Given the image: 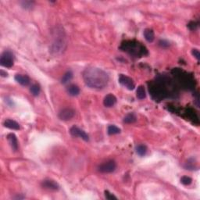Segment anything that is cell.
I'll list each match as a JSON object with an SVG mask.
<instances>
[{
    "label": "cell",
    "mask_w": 200,
    "mask_h": 200,
    "mask_svg": "<svg viewBox=\"0 0 200 200\" xmlns=\"http://www.w3.org/2000/svg\"><path fill=\"white\" fill-rule=\"evenodd\" d=\"M159 44H160V46L163 48H168L170 46V43L166 40H160Z\"/></svg>",
    "instance_id": "cell-24"
},
{
    "label": "cell",
    "mask_w": 200,
    "mask_h": 200,
    "mask_svg": "<svg viewBox=\"0 0 200 200\" xmlns=\"http://www.w3.org/2000/svg\"><path fill=\"white\" fill-rule=\"evenodd\" d=\"M33 4H34V2H31V1H23V2H21L22 7L26 9H31L33 6Z\"/></svg>",
    "instance_id": "cell-22"
},
{
    "label": "cell",
    "mask_w": 200,
    "mask_h": 200,
    "mask_svg": "<svg viewBox=\"0 0 200 200\" xmlns=\"http://www.w3.org/2000/svg\"><path fill=\"white\" fill-rule=\"evenodd\" d=\"M30 91H31L33 95L37 96L40 93V87L36 84H33V85H31V88H30Z\"/></svg>",
    "instance_id": "cell-20"
},
{
    "label": "cell",
    "mask_w": 200,
    "mask_h": 200,
    "mask_svg": "<svg viewBox=\"0 0 200 200\" xmlns=\"http://www.w3.org/2000/svg\"><path fill=\"white\" fill-rule=\"evenodd\" d=\"M144 36H145V38H146V40L149 42H153L154 41L155 38V35L154 32L152 29H149V28H147L144 31Z\"/></svg>",
    "instance_id": "cell-13"
},
{
    "label": "cell",
    "mask_w": 200,
    "mask_h": 200,
    "mask_svg": "<svg viewBox=\"0 0 200 200\" xmlns=\"http://www.w3.org/2000/svg\"><path fill=\"white\" fill-rule=\"evenodd\" d=\"M191 53H192V55L194 56V57H195V58L197 59L198 60H199L200 59V53L199 52H198V49H192V51H191Z\"/></svg>",
    "instance_id": "cell-25"
},
{
    "label": "cell",
    "mask_w": 200,
    "mask_h": 200,
    "mask_svg": "<svg viewBox=\"0 0 200 200\" xmlns=\"http://www.w3.org/2000/svg\"><path fill=\"white\" fill-rule=\"evenodd\" d=\"M0 73H1V75H2V77H7L8 76V74L6 73V72H4L3 71H0Z\"/></svg>",
    "instance_id": "cell-27"
},
{
    "label": "cell",
    "mask_w": 200,
    "mask_h": 200,
    "mask_svg": "<svg viewBox=\"0 0 200 200\" xmlns=\"http://www.w3.org/2000/svg\"><path fill=\"white\" fill-rule=\"evenodd\" d=\"M83 79L86 85L95 89H102L109 81V76L98 67H88L83 72Z\"/></svg>",
    "instance_id": "cell-1"
},
{
    "label": "cell",
    "mask_w": 200,
    "mask_h": 200,
    "mask_svg": "<svg viewBox=\"0 0 200 200\" xmlns=\"http://www.w3.org/2000/svg\"><path fill=\"white\" fill-rule=\"evenodd\" d=\"M136 121V116L134 113H129L126 115L124 118V122L126 124H132Z\"/></svg>",
    "instance_id": "cell-17"
},
{
    "label": "cell",
    "mask_w": 200,
    "mask_h": 200,
    "mask_svg": "<svg viewBox=\"0 0 200 200\" xmlns=\"http://www.w3.org/2000/svg\"><path fill=\"white\" fill-rule=\"evenodd\" d=\"M116 163L113 160H109L106 162L103 163L98 167V170L99 172L103 174H109L112 173L116 170Z\"/></svg>",
    "instance_id": "cell-4"
},
{
    "label": "cell",
    "mask_w": 200,
    "mask_h": 200,
    "mask_svg": "<svg viewBox=\"0 0 200 200\" xmlns=\"http://www.w3.org/2000/svg\"><path fill=\"white\" fill-rule=\"evenodd\" d=\"M75 115V111L71 108H65L59 113V117L62 120H69L72 119Z\"/></svg>",
    "instance_id": "cell-7"
},
{
    "label": "cell",
    "mask_w": 200,
    "mask_h": 200,
    "mask_svg": "<svg viewBox=\"0 0 200 200\" xmlns=\"http://www.w3.org/2000/svg\"><path fill=\"white\" fill-rule=\"evenodd\" d=\"M136 95L138 98H139V99H144V98H146V89H145V87H144L143 85L138 86L136 91Z\"/></svg>",
    "instance_id": "cell-15"
},
{
    "label": "cell",
    "mask_w": 200,
    "mask_h": 200,
    "mask_svg": "<svg viewBox=\"0 0 200 200\" xmlns=\"http://www.w3.org/2000/svg\"><path fill=\"white\" fill-rule=\"evenodd\" d=\"M107 131L109 135H113L119 134V133L120 132V129L115 125H109V127H108Z\"/></svg>",
    "instance_id": "cell-19"
},
{
    "label": "cell",
    "mask_w": 200,
    "mask_h": 200,
    "mask_svg": "<svg viewBox=\"0 0 200 200\" xmlns=\"http://www.w3.org/2000/svg\"><path fill=\"white\" fill-rule=\"evenodd\" d=\"M121 48L124 49V51L127 52L130 54L135 55V56H142V55H145V52L147 53L146 49H145V47H143L138 42H126L125 44H122Z\"/></svg>",
    "instance_id": "cell-2"
},
{
    "label": "cell",
    "mask_w": 200,
    "mask_h": 200,
    "mask_svg": "<svg viewBox=\"0 0 200 200\" xmlns=\"http://www.w3.org/2000/svg\"><path fill=\"white\" fill-rule=\"evenodd\" d=\"M0 64L4 67L10 68L13 65V56L9 51H5L0 58Z\"/></svg>",
    "instance_id": "cell-3"
},
{
    "label": "cell",
    "mask_w": 200,
    "mask_h": 200,
    "mask_svg": "<svg viewBox=\"0 0 200 200\" xmlns=\"http://www.w3.org/2000/svg\"><path fill=\"white\" fill-rule=\"evenodd\" d=\"M119 82L122 85L125 86L128 90H133L135 88V82L131 78L124 74H120L119 77Z\"/></svg>",
    "instance_id": "cell-6"
},
{
    "label": "cell",
    "mask_w": 200,
    "mask_h": 200,
    "mask_svg": "<svg viewBox=\"0 0 200 200\" xmlns=\"http://www.w3.org/2000/svg\"><path fill=\"white\" fill-rule=\"evenodd\" d=\"M70 133H71V135L72 136L79 137V138H82L83 140L86 141V142L89 140L88 135L83 130H81L78 127H77V126H73V127H71V129H70Z\"/></svg>",
    "instance_id": "cell-5"
},
{
    "label": "cell",
    "mask_w": 200,
    "mask_h": 200,
    "mask_svg": "<svg viewBox=\"0 0 200 200\" xmlns=\"http://www.w3.org/2000/svg\"><path fill=\"white\" fill-rule=\"evenodd\" d=\"M116 102V98L113 94H109L105 95L103 99V104L105 107H111L115 105Z\"/></svg>",
    "instance_id": "cell-9"
},
{
    "label": "cell",
    "mask_w": 200,
    "mask_h": 200,
    "mask_svg": "<svg viewBox=\"0 0 200 200\" xmlns=\"http://www.w3.org/2000/svg\"><path fill=\"white\" fill-rule=\"evenodd\" d=\"M4 127L9 128V129L12 130H19L20 129V124L16 122L15 120H10V119H8V120H5L3 123Z\"/></svg>",
    "instance_id": "cell-12"
},
{
    "label": "cell",
    "mask_w": 200,
    "mask_h": 200,
    "mask_svg": "<svg viewBox=\"0 0 200 200\" xmlns=\"http://www.w3.org/2000/svg\"><path fill=\"white\" fill-rule=\"evenodd\" d=\"M72 78H73V73H72L71 71H67V72L63 76L62 80H61V83H62V84H67V83H68V82L72 79Z\"/></svg>",
    "instance_id": "cell-18"
},
{
    "label": "cell",
    "mask_w": 200,
    "mask_h": 200,
    "mask_svg": "<svg viewBox=\"0 0 200 200\" xmlns=\"http://www.w3.org/2000/svg\"><path fill=\"white\" fill-rule=\"evenodd\" d=\"M197 25H198V24H195V22H191V23L188 24V27H189L191 30H194V29H195V28H196Z\"/></svg>",
    "instance_id": "cell-26"
},
{
    "label": "cell",
    "mask_w": 200,
    "mask_h": 200,
    "mask_svg": "<svg viewBox=\"0 0 200 200\" xmlns=\"http://www.w3.org/2000/svg\"><path fill=\"white\" fill-rule=\"evenodd\" d=\"M42 185L44 188L50 190V191H57L59 189V185L57 182L53 180H45L42 181Z\"/></svg>",
    "instance_id": "cell-8"
},
{
    "label": "cell",
    "mask_w": 200,
    "mask_h": 200,
    "mask_svg": "<svg viewBox=\"0 0 200 200\" xmlns=\"http://www.w3.org/2000/svg\"><path fill=\"white\" fill-rule=\"evenodd\" d=\"M135 150H136L137 154L139 155L140 157H143V156L146 154L147 147L145 145H138L136 147V149H135Z\"/></svg>",
    "instance_id": "cell-16"
},
{
    "label": "cell",
    "mask_w": 200,
    "mask_h": 200,
    "mask_svg": "<svg viewBox=\"0 0 200 200\" xmlns=\"http://www.w3.org/2000/svg\"><path fill=\"white\" fill-rule=\"evenodd\" d=\"M67 92L69 93V95H71V96H77L80 93V89L75 84H71V85H70L67 88Z\"/></svg>",
    "instance_id": "cell-14"
},
{
    "label": "cell",
    "mask_w": 200,
    "mask_h": 200,
    "mask_svg": "<svg viewBox=\"0 0 200 200\" xmlns=\"http://www.w3.org/2000/svg\"><path fill=\"white\" fill-rule=\"evenodd\" d=\"M7 139L9 143L10 144L11 147L12 149L14 150V151H16L17 149H18V141H17V138H16V135L13 133H11V134H9L7 135Z\"/></svg>",
    "instance_id": "cell-10"
},
{
    "label": "cell",
    "mask_w": 200,
    "mask_h": 200,
    "mask_svg": "<svg viewBox=\"0 0 200 200\" xmlns=\"http://www.w3.org/2000/svg\"><path fill=\"white\" fill-rule=\"evenodd\" d=\"M191 181H192V180H191V178L188 176H183L181 178V182L183 184H184V185H189L191 183Z\"/></svg>",
    "instance_id": "cell-21"
},
{
    "label": "cell",
    "mask_w": 200,
    "mask_h": 200,
    "mask_svg": "<svg viewBox=\"0 0 200 200\" xmlns=\"http://www.w3.org/2000/svg\"><path fill=\"white\" fill-rule=\"evenodd\" d=\"M15 80H16V82H18L19 84H20L23 86L28 85L30 83V78L27 75L16 74L15 76Z\"/></svg>",
    "instance_id": "cell-11"
},
{
    "label": "cell",
    "mask_w": 200,
    "mask_h": 200,
    "mask_svg": "<svg viewBox=\"0 0 200 200\" xmlns=\"http://www.w3.org/2000/svg\"><path fill=\"white\" fill-rule=\"evenodd\" d=\"M105 197L106 199L108 200H113V199H117L114 195H113L112 193L109 192V191H105Z\"/></svg>",
    "instance_id": "cell-23"
}]
</instances>
